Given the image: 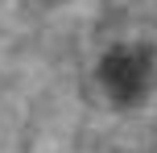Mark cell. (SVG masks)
I'll return each mask as SVG.
<instances>
[{"instance_id": "1", "label": "cell", "mask_w": 157, "mask_h": 153, "mask_svg": "<svg viewBox=\"0 0 157 153\" xmlns=\"http://www.w3.org/2000/svg\"><path fill=\"white\" fill-rule=\"evenodd\" d=\"M99 87L116 108H136L145 104V95L153 91V75H157V54L153 46L141 41H120L99 58Z\"/></svg>"}]
</instances>
